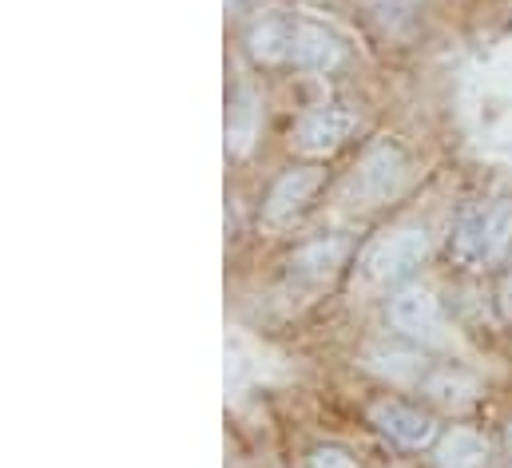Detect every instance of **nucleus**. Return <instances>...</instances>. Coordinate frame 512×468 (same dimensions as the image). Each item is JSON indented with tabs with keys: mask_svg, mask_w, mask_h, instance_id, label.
<instances>
[{
	"mask_svg": "<svg viewBox=\"0 0 512 468\" xmlns=\"http://www.w3.org/2000/svg\"><path fill=\"white\" fill-rule=\"evenodd\" d=\"M512 246V203L497 199V203H481L473 207L457 231H453V258L461 266H497Z\"/></svg>",
	"mask_w": 512,
	"mask_h": 468,
	"instance_id": "f257e3e1",
	"label": "nucleus"
},
{
	"mask_svg": "<svg viewBox=\"0 0 512 468\" xmlns=\"http://www.w3.org/2000/svg\"><path fill=\"white\" fill-rule=\"evenodd\" d=\"M405 183V155L397 143H374L366 151V159L358 163V171L350 175V195L362 203V207H378L389 195H397V187Z\"/></svg>",
	"mask_w": 512,
	"mask_h": 468,
	"instance_id": "f03ea898",
	"label": "nucleus"
},
{
	"mask_svg": "<svg viewBox=\"0 0 512 468\" xmlns=\"http://www.w3.org/2000/svg\"><path fill=\"white\" fill-rule=\"evenodd\" d=\"M389 322H393L405 338H413V342H421V346H445V342H449L441 306H437V298H433L429 290H405V294H397V298L389 302Z\"/></svg>",
	"mask_w": 512,
	"mask_h": 468,
	"instance_id": "7ed1b4c3",
	"label": "nucleus"
},
{
	"mask_svg": "<svg viewBox=\"0 0 512 468\" xmlns=\"http://www.w3.org/2000/svg\"><path fill=\"white\" fill-rule=\"evenodd\" d=\"M425 254H429V234L425 231H397L382 238L374 250H370V258H366V266H370V278L374 282H401V278H409L421 262H425Z\"/></svg>",
	"mask_w": 512,
	"mask_h": 468,
	"instance_id": "20e7f679",
	"label": "nucleus"
},
{
	"mask_svg": "<svg viewBox=\"0 0 512 468\" xmlns=\"http://www.w3.org/2000/svg\"><path fill=\"white\" fill-rule=\"evenodd\" d=\"M354 127H358V116L346 108H314L294 123V147L302 155H334Z\"/></svg>",
	"mask_w": 512,
	"mask_h": 468,
	"instance_id": "39448f33",
	"label": "nucleus"
},
{
	"mask_svg": "<svg viewBox=\"0 0 512 468\" xmlns=\"http://www.w3.org/2000/svg\"><path fill=\"white\" fill-rule=\"evenodd\" d=\"M370 421L382 429L389 441H397L401 449H425L437 437V425L425 413H417V409H409L401 401H378L370 409Z\"/></svg>",
	"mask_w": 512,
	"mask_h": 468,
	"instance_id": "423d86ee",
	"label": "nucleus"
},
{
	"mask_svg": "<svg viewBox=\"0 0 512 468\" xmlns=\"http://www.w3.org/2000/svg\"><path fill=\"white\" fill-rule=\"evenodd\" d=\"M322 187V171L318 167H294V171H286L274 187H270V195H266V207H262V215H266V223H286V219H294L306 203H310V195Z\"/></svg>",
	"mask_w": 512,
	"mask_h": 468,
	"instance_id": "0eeeda50",
	"label": "nucleus"
},
{
	"mask_svg": "<svg viewBox=\"0 0 512 468\" xmlns=\"http://www.w3.org/2000/svg\"><path fill=\"white\" fill-rule=\"evenodd\" d=\"M346 250H350L346 238H318V242H306V246L290 258V278H294V282H306V286H318V282H326V278L338 274V266L346 262Z\"/></svg>",
	"mask_w": 512,
	"mask_h": 468,
	"instance_id": "6e6552de",
	"label": "nucleus"
},
{
	"mask_svg": "<svg viewBox=\"0 0 512 468\" xmlns=\"http://www.w3.org/2000/svg\"><path fill=\"white\" fill-rule=\"evenodd\" d=\"M294 36H298V24L290 16H282V12H270V16L251 24L247 48H251V56L258 64H282V60L294 56Z\"/></svg>",
	"mask_w": 512,
	"mask_h": 468,
	"instance_id": "1a4fd4ad",
	"label": "nucleus"
},
{
	"mask_svg": "<svg viewBox=\"0 0 512 468\" xmlns=\"http://www.w3.org/2000/svg\"><path fill=\"white\" fill-rule=\"evenodd\" d=\"M346 60V48L338 44L334 32L318 28V24H298V36H294V64L306 68V72H334L342 68Z\"/></svg>",
	"mask_w": 512,
	"mask_h": 468,
	"instance_id": "9d476101",
	"label": "nucleus"
},
{
	"mask_svg": "<svg viewBox=\"0 0 512 468\" xmlns=\"http://www.w3.org/2000/svg\"><path fill=\"white\" fill-rule=\"evenodd\" d=\"M258 135V100L251 88H239L231 108H227V151L231 155H247L255 147Z\"/></svg>",
	"mask_w": 512,
	"mask_h": 468,
	"instance_id": "9b49d317",
	"label": "nucleus"
},
{
	"mask_svg": "<svg viewBox=\"0 0 512 468\" xmlns=\"http://www.w3.org/2000/svg\"><path fill=\"white\" fill-rule=\"evenodd\" d=\"M485 457H489V445L473 429H453L437 445V465L441 468H481Z\"/></svg>",
	"mask_w": 512,
	"mask_h": 468,
	"instance_id": "f8f14e48",
	"label": "nucleus"
},
{
	"mask_svg": "<svg viewBox=\"0 0 512 468\" xmlns=\"http://www.w3.org/2000/svg\"><path fill=\"white\" fill-rule=\"evenodd\" d=\"M425 393L445 409H465L477 397V381H469L465 373H433L425 381Z\"/></svg>",
	"mask_w": 512,
	"mask_h": 468,
	"instance_id": "ddd939ff",
	"label": "nucleus"
},
{
	"mask_svg": "<svg viewBox=\"0 0 512 468\" xmlns=\"http://www.w3.org/2000/svg\"><path fill=\"white\" fill-rule=\"evenodd\" d=\"M374 361V369L385 373V377H393V381H417L425 369H421V361L413 357V353H401V350H374L370 353Z\"/></svg>",
	"mask_w": 512,
	"mask_h": 468,
	"instance_id": "4468645a",
	"label": "nucleus"
},
{
	"mask_svg": "<svg viewBox=\"0 0 512 468\" xmlns=\"http://www.w3.org/2000/svg\"><path fill=\"white\" fill-rule=\"evenodd\" d=\"M374 12H378V20L389 32L397 28V20L409 24V0H374Z\"/></svg>",
	"mask_w": 512,
	"mask_h": 468,
	"instance_id": "2eb2a0df",
	"label": "nucleus"
},
{
	"mask_svg": "<svg viewBox=\"0 0 512 468\" xmlns=\"http://www.w3.org/2000/svg\"><path fill=\"white\" fill-rule=\"evenodd\" d=\"M306 468H358L342 449H314L310 453V461H306Z\"/></svg>",
	"mask_w": 512,
	"mask_h": 468,
	"instance_id": "dca6fc26",
	"label": "nucleus"
},
{
	"mask_svg": "<svg viewBox=\"0 0 512 468\" xmlns=\"http://www.w3.org/2000/svg\"><path fill=\"white\" fill-rule=\"evenodd\" d=\"M501 310H505V318H512V274H509V282L501 286Z\"/></svg>",
	"mask_w": 512,
	"mask_h": 468,
	"instance_id": "f3484780",
	"label": "nucleus"
},
{
	"mask_svg": "<svg viewBox=\"0 0 512 468\" xmlns=\"http://www.w3.org/2000/svg\"><path fill=\"white\" fill-rule=\"evenodd\" d=\"M505 445H509V453H512V421H509V429H505Z\"/></svg>",
	"mask_w": 512,
	"mask_h": 468,
	"instance_id": "a211bd4d",
	"label": "nucleus"
}]
</instances>
